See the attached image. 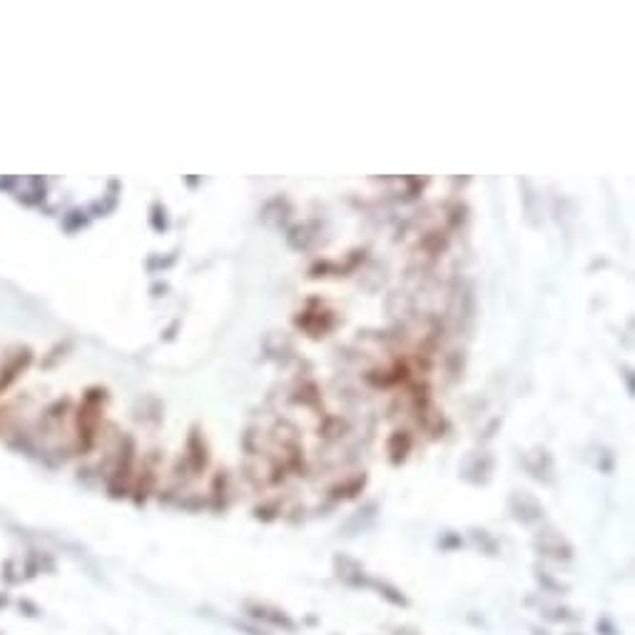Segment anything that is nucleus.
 <instances>
[{
    "label": "nucleus",
    "mask_w": 635,
    "mask_h": 635,
    "mask_svg": "<svg viewBox=\"0 0 635 635\" xmlns=\"http://www.w3.org/2000/svg\"><path fill=\"white\" fill-rule=\"evenodd\" d=\"M255 610V618H262V620H270V623L279 625V628H287V630H294V620H289L284 613H279V610H267V608H252Z\"/></svg>",
    "instance_id": "obj_1"
}]
</instances>
